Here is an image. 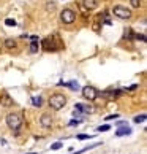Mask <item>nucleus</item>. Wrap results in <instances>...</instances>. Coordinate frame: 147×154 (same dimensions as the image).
I'll return each mask as SVG.
<instances>
[{"label":"nucleus","instance_id":"1","mask_svg":"<svg viewBox=\"0 0 147 154\" xmlns=\"http://www.w3.org/2000/svg\"><path fill=\"white\" fill-rule=\"evenodd\" d=\"M65 103H66V97L63 95V94H52L49 97V106L52 108V110H55V111H59V110H62V108L65 106Z\"/></svg>","mask_w":147,"mask_h":154},{"label":"nucleus","instance_id":"2","mask_svg":"<svg viewBox=\"0 0 147 154\" xmlns=\"http://www.w3.org/2000/svg\"><path fill=\"white\" fill-rule=\"evenodd\" d=\"M7 124L10 129L13 130H18L21 125H22V118L19 113H10V115L7 116Z\"/></svg>","mask_w":147,"mask_h":154},{"label":"nucleus","instance_id":"3","mask_svg":"<svg viewBox=\"0 0 147 154\" xmlns=\"http://www.w3.org/2000/svg\"><path fill=\"white\" fill-rule=\"evenodd\" d=\"M60 19L63 24H71V22H75V19H76V13L70 8H65V10H62V13H60Z\"/></svg>","mask_w":147,"mask_h":154},{"label":"nucleus","instance_id":"4","mask_svg":"<svg viewBox=\"0 0 147 154\" xmlns=\"http://www.w3.org/2000/svg\"><path fill=\"white\" fill-rule=\"evenodd\" d=\"M98 95H100V92L93 86H84L82 88V97H84V99H87V100L92 102V100L97 99Z\"/></svg>","mask_w":147,"mask_h":154},{"label":"nucleus","instance_id":"5","mask_svg":"<svg viewBox=\"0 0 147 154\" xmlns=\"http://www.w3.org/2000/svg\"><path fill=\"white\" fill-rule=\"evenodd\" d=\"M114 14L120 19H130L131 18V11H130L128 8H125V7H120V5L114 7Z\"/></svg>","mask_w":147,"mask_h":154},{"label":"nucleus","instance_id":"6","mask_svg":"<svg viewBox=\"0 0 147 154\" xmlns=\"http://www.w3.org/2000/svg\"><path fill=\"white\" fill-rule=\"evenodd\" d=\"M0 105H3V106H13L14 105V102H13V99L10 97V94H7V92H3L2 95H0Z\"/></svg>","mask_w":147,"mask_h":154},{"label":"nucleus","instance_id":"7","mask_svg":"<svg viewBox=\"0 0 147 154\" xmlns=\"http://www.w3.org/2000/svg\"><path fill=\"white\" fill-rule=\"evenodd\" d=\"M43 48L44 51H55V49H59L57 45H54V40L52 38H46L43 42Z\"/></svg>","mask_w":147,"mask_h":154},{"label":"nucleus","instance_id":"8","mask_svg":"<svg viewBox=\"0 0 147 154\" xmlns=\"http://www.w3.org/2000/svg\"><path fill=\"white\" fill-rule=\"evenodd\" d=\"M40 124H41L44 129H49L51 125H52V118H51L49 115H43L41 118H40Z\"/></svg>","mask_w":147,"mask_h":154},{"label":"nucleus","instance_id":"9","mask_svg":"<svg viewBox=\"0 0 147 154\" xmlns=\"http://www.w3.org/2000/svg\"><path fill=\"white\" fill-rule=\"evenodd\" d=\"M130 134H131V129H130L127 124L125 125H120V127L116 130V135L117 137H123V135H130Z\"/></svg>","mask_w":147,"mask_h":154},{"label":"nucleus","instance_id":"10","mask_svg":"<svg viewBox=\"0 0 147 154\" xmlns=\"http://www.w3.org/2000/svg\"><path fill=\"white\" fill-rule=\"evenodd\" d=\"M82 7L87 10H95L98 7V2L97 0H82Z\"/></svg>","mask_w":147,"mask_h":154},{"label":"nucleus","instance_id":"11","mask_svg":"<svg viewBox=\"0 0 147 154\" xmlns=\"http://www.w3.org/2000/svg\"><path fill=\"white\" fill-rule=\"evenodd\" d=\"M75 110H78L79 113H92L93 111V108H90V106H84L82 103H76V108H75Z\"/></svg>","mask_w":147,"mask_h":154},{"label":"nucleus","instance_id":"12","mask_svg":"<svg viewBox=\"0 0 147 154\" xmlns=\"http://www.w3.org/2000/svg\"><path fill=\"white\" fill-rule=\"evenodd\" d=\"M120 94H122L120 91H108V92H103L101 95H103V97H109V99H116V97L120 95Z\"/></svg>","mask_w":147,"mask_h":154},{"label":"nucleus","instance_id":"13","mask_svg":"<svg viewBox=\"0 0 147 154\" xmlns=\"http://www.w3.org/2000/svg\"><path fill=\"white\" fill-rule=\"evenodd\" d=\"M5 46H7L8 49H13V48H16V42L11 40V38H8V40H5Z\"/></svg>","mask_w":147,"mask_h":154},{"label":"nucleus","instance_id":"14","mask_svg":"<svg viewBox=\"0 0 147 154\" xmlns=\"http://www.w3.org/2000/svg\"><path fill=\"white\" fill-rule=\"evenodd\" d=\"M32 103H33V106H41V103H43V99H41V97H33V99H32Z\"/></svg>","mask_w":147,"mask_h":154},{"label":"nucleus","instance_id":"15","mask_svg":"<svg viewBox=\"0 0 147 154\" xmlns=\"http://www.w3.org/2000/svg\"><path fill=\"white\" fill-rule=\"evenodd\" d=\"M29 51L32 54H35V53H38V42H32V45H30V48H29Z\"/></svg>","mask_w":147,"mask_h":154},{"label":"nucleus","instance_id":"16","mask_svg":"<svg viewBox=\"0 0 147 154\" xmlns=\"http://www.w3.org/2000/svg\"><path fill=\"white\" fill-rule=\"evenodd\" d=\"M146 121V115H138L136 118H134V122L139 124V122H144Z\"/></svg>","mask_w":147,"mask_h":154},{"label":"nucleus","instance_id":"17","mask_svg":"<svg viewBox=\"0 0 147 154\" xmlns=\"http://www.w3.org/2000/svg\"><path fill=\"white\" fill-rule=\"evenodd\" d=\"M109 129H111V125L109 124H104V125H100L97 130H98V132H106V130H109Z\"/></svg>","mask_w":147,"mask_h":154},{"label":"nucleus","instance_id":"18","mask_svg":"<svg viewBox=\"0 0 147 154\" xmlns=\"http://www.w3.org/2000/svg\"><path fill=\"white\" fill-rule=\"evenodd\" d=\"M130 3H131V7H133V8H139L141 0H130Z\"/></svg>","mask_w":147,"mask_h":154},{"label":"nucleus","instance_id":"19","mask_svg":"<svg viewBox=\"0 0 147 154\" xmlns=\"http://www.w3.org/2000/svg\"><path fill=\"white\" fill-rule=\"evenodd\" d=\"M62 146H63V145H62V143H60V141H57V143H54V145H51V149H54V151H55V149H60V148H62Z\"/></svg>","mask_w":147,"mask_h":154},{"label":"nucleus","instance_id":"20","mask_svg":"<svg viewBox=\"0 0 147 154\" xmlns=\"http://www.w3.org/2000/svg\"><path fill=\"white\" fill-rule=\"evenodd\" d=\"M78 138H79V140H87V138H92V135H86V134H81V135H78Z\"/></svg>","mask_w":147,"mask_h":154},{"label":"nucleus","instance_id":"21","mask_svg":"<svg viewBox=\"0 0 147 154\" xmlns=\"http://www.w3.org/2000/svg\"><path fill=\"white\" fill-rule=\"evenodd\" d=\"M5 24H7V26H16V21L14 19H7V21H5Z\"/></svg>","mask_w":147,"mask_h":154},{"label":"nucleus","instance_id":"22","mask_svg":"<svg viewBox=\"0 0 147 154\" xmlns=\"http://www.w3.org/2000/svg\"><path fill=\"white\" fill-rule=\"evenodd\" d=\"M119 118V115H109V116H106L104 119H106V121H112V119H117Z\"/></svg>","mask_w":147,"mask_h":154},{"label":"nucleus","instance_id":"23","mask_svg":"<svg viewBox=\"0 0 147 154\" xmlns=\"http://www.w3.org/2000/svg\"><path fill=\"white\" fill-rule=\"evenodd\" d=\"M27 154H37V152H27Z\"/></svg>","mask_w":147,"mask_h":154},{"label":"nucleus","instance_id":"24","mask_svg":"<svg viewBox=\"0 0 147 154\" xmlns=\"http://www.w3.org/2000/svg\"><path fill=\"white\" fill-rule=\"evenodd\" d=\"M0 48H2V43H0Z\"/></svg>","mask_w":147,"mask_h":154}]
</instances>
